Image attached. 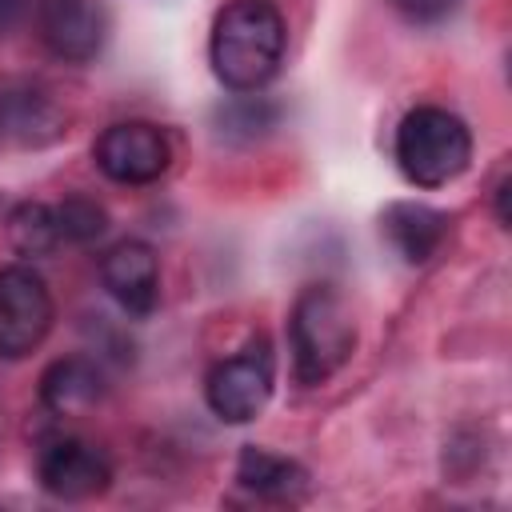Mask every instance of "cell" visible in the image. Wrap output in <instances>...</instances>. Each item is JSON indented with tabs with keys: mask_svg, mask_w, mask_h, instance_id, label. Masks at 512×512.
I'll return each mask as SVG.
<instances>
[{
	"mask_svg": "<svg viewBox=\"0 0 512 512\" xmlns=\"http://www.w3.org/2000/svg\"><path fill=\"white\" fill-rule=\"evenodd\" d=\"M288 28L268 0H232L216 12L208 36V60L224 88L260 92L284 64Z\"/></svg>",
	"mask_w": 512,
	"mask_h": 512,
	"instance_id": "obj_1",
	"label": "cell"
},
{
	"mask_svg": "<svg viewBox=\"0 0 512 512\" xmlns=\"http://www.w3.org/2000/svg\"><path fill=\"white\" fill-rule=\"evenodd\" d=\"M288 348L292 376L300 384H324L344 368V360L356 348V320L332 284L300 288L288 312Z\"/></svg>",
	"mask_w": 512,
	"mask_h": 512,
	"instance_id": "obj_2",
	"label": "cell"
},
{
	"mask_svg": "<svg viewBox=\"0 0 512 512\" xmlns=\"http://www.w3.org/2000/svg\"><path fill=\"white\" fill-rule=\"evenodd\" d=\"M396 168L416 188H444L472 164V132L468 124L440 108V104H416L396 124Z\"/></svg>",
	"mask_w": 512,
	"mask_h": 512,
	"instance_id": "obj_3",
	"label": "cell"
},
{
	"mask_svg": "<svg viewBox=\"0 0 512 512\" xmlns=\"http://www.w3.org/2000/svg\"><path fill=\"white\" fill-rule=\"evenodd\" d=\"M272 384H276V352H272L268 336L256 332V336H248V344L240 352H232L208 368L204 400H208L212 416H220L224 424H248L264 412Z\"/></svg>",
	"mask_w": 512,
	"mask_h": 512,
	"instance_id": "obj_4",
	"label": "cell"
},
{
	"mask_svg": "<svg viewBox=\"0 0 512 512\" xmlns=\"http://www.w3.org/2000/svg\"><path fill=\"white\" fill-rule=\"evenodd\" d=\"M56 304L44 276L32 264L0 268V360L32 356L52 332Z\"/></svg>",
	"mask_w": 512,
	"mask_h": 512,
	"instance_id": "obj_5",
	"label": "cell"
},
{
	"mask_svg": "<svg viewBox=\"0 0 512 512\" xmlns=\"http://www.w3.org/2000/svg\"><path fill=\"white\" fill-rule=\"evenodd\" d=\"M92 160L116 184H152L168 172L172 144L148 120H116L96 136Z\"/></svg>",
	"mask_w": 512,
	"mask_h": 512,
	"instance_id": "obj_6",
	"label": "cell"
},
{
	"mask_svg": "<svg viewBox=\"0 0 512 512\" xmlns=\"http://www.w3.org/2000/svg\"><path fill=\"white\" fill-rule=\"evenodd\" d=\"M36 472H40L44 492L56 500H92V496L108 492V484H112L108 456L80 436L48 440L36 456Z\"/></svg>",
	"mask_w": 512,
	"mask_h": 512,
	"instance_id": "obj_7",
	"label": "cell"
},
{
	"mask_svg": "<svg viewBox=\"0 0 512 512\" xmlns=\"http://www.w3.org/2000/svg\"><path fill=\"white\" fill-rule=\"evenodd\" d=\"M68 132V108L52 88L16 80L0 88V144L44 148Z\"/></svg>",
	"mask_w": 512,
	"mask_h": 512,
	"instance_id": "obj_8",
	"label": "cell"
},
{
	"mask_svg": "<svg viewBox=\"0 0 512 512\" xmlns=\"http://www.w3.org/2000/svg\"><path fill=\"white\" fill-rule=\"evenodd\" d=\"M40 40L56 60L88 64L108 40V12L100 0H40Z\"/></svg>",
	"mask_w": 512,
	"mask_h": 512,
	"instance_id": "obj_9",
	"label": "cell"
},
{
	"mask_svg": "<svg viewBox=\"0 0 512 512\" xmlns=\"http://www.w3.org/2000/svg\"><path fill=\"white\" fill-rule=\"evenodd\" d=\"M100 280L108 296L136 320L152 316L160 304V256L144 240H120L100 260Z\"/></svg>",
	"mask_w": 512,
	"mask_h": 512,
	"instance_id": "obj_10",
	"label": "cell"
},
{
	"mask_svg": "<svg viewBox=\"0 0 512 512\" xmlns=\"http://www.w3.org/2000/svg\"><path fill=\"white\" fill-rule=\"evenodd\" d=\"M380 232L404 264H428L444 248L452 220H448V212H440L424 200H392L380 212Z\"/></svg>",
	"mask_w": 512,
	"mask_h": 512,
	"instance_id": "obj_11",
	"label": "cell"
},
{
	"mask_svg": "<svg viewBox=\"0 0 512 512\" xmlns=\"http://www.w3.org/2000/svg\"><path fill=\"white\" fill-rule=\"evenodd\" d=\"M236 484L260 500H276V504H296L308 496L312 488V476L300 460L292 456H280L272 448H240L236 456Z\"/></svg>",
	"mask_w": 512,
	"mask_h": 512,
	"instance_id": "obj_12",
	"label": "cell"
},
{
	"mask_svg": "<svg viewBox=\"0 0 512 512\" xmlns=\"http://www.w3.org/2000/svg\"><path fill=\"white\" fill-rule=\"evenodd\" d=\"M104 400V368L92 356H60L40 376V404L52 416H80Z\"/></svg>",
	"mask_w": 512,
	"mask_h": 512,
	"instance_id": "obj_13",
	"label": "cell"
},
{
	"mask_svg": "<svg viewBox=\"0 0 512 512\" xmlns=\"http://www.w3.org/2000/svg\"><path fill=\"white\" fill-rule=\"evenodd\" d=\"M8 244L36 260V256H52L64 240H60V224H56V208L44 200H24L8 212Z\"/></svg>",
	"mask_w": 512,
	"mask_h": 512,
	"instance_id": "obj_14",
	"label": "cell"
},
{
	"mask_svg": "<svg viewBox=\"0 0 512 512\" xmlns=\"http://www.w3.org/2000/svg\"><path fill=\"white\" fill-rule=\"evenodd\" d=\"M52 208H56V224H60V240L64 244H92V240H100L108 232L104 204H96L84 192H72Z\"/></svg>",
	"mask_w": 512,
	"mask_h": 512,
	"instance_id": "obj_15",
	"label": "cell"
},
{
	"mask_svg": "<svg viewBox=\"0 0 512 512\" xmlns=\"http://www.w3.org/2000/svg\"><path fill=\"white\" fill-rule=\"evenodd\" d=\"M276 124V108L264 96H240L216 112V128L228 140H256Z\"/></svg>",
	"mask_w": 512,
	"mask_h": 512,
	"instance_id": "obj_16",
	"label": "cell"
},
{
	"mask_svg": "<svg viewBox=\"0 0 512 512\" xmlns=\"http://www.w3.org/2000/svg\"><path fill=\"white\" fill-rule=\"evenodd\" d=\"M392 8L408 20V24H440V20H448L456 8H460V0H392Z\"/></svg>",
	"mask_w": 512,
	"mask_h": 512,
	"instance_id": "obj_17",
	"label": "cell"
},
{
	"mask_svg": "<svg viewBox=\"0 0 512 512\" xmlns=\"http://www.w3.org/2000/svg\"><path fill=\"white\" fill-rule=\"evenodd\" d=\"M508 188H512V180H508V172L500 176V184L492 188V200H496V220H500V228H508Z\"/></svg>",
	"mask_w": 512,
	"mask_h": 512,
	"instance_id": "obj_18",
	"label": "cell"
},
{
	"mask_svg": "<svg viewBox=\"0 0 512 512\" xmlns=\"http://www.w3.org/2000/svg\"><path fill=\"white\" fill-rule=\"evenodd\" d=\"M20 12H24V0H0V36L16 28Z\"/></svg>",
	"mask_w": 512,
	"mask_h": 512,
	"instance_id": "obj_19",
	"label": "cell"
}]
</instances>
